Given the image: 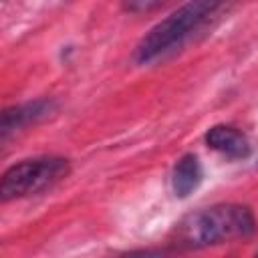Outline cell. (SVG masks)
<instances>
[{"instance_id":"6da1fadb","label":"cell","mask_w":258,"mask_h":258,"mask_svg":"<svg viewBox=\"0 0 258 258\" xmlns=\"http://www.w3.org/2000/svg\"><path fill=\"white\" fill-rule=\"evenodd\" d=\"M256 232V220L248 206L216 204L181 218L171 234L175 248H206L230 240H242Z\"/></svg>"},{"instance_id":"7a4b0ae2","label":"cell","mask_w":258,"mask_h":258,"mask_svg":"<svg viewBox=\"0 0 258 258\" xmlns=\"http://www.w3.org/2000/svg\"><path fill=\"white\" fill-rule=\"evenodd\" d=\"M228 2L230 0H191L179 6L139 40L135 48V60L139 64H145L181 46L194 32L206 26Z\"/></svg>"},{"instance_id":"3957f363","label":"cell","mask_w":258,"mask_h":258,"mask_svg":"<svg viewBox=\"0 0 258 258\" xmlns=\"http://www.w3.org/2000/svg\"><path fill=\"white\" fill-rule=\"evenodd\" d=\"M67 173H69V161L64 157L46 155V157L24 159L4 171L0 183V198L2 202H10L40 194L42 189L62 179Z\"/></svg>"},{"instance_id":"277c9868","label":"cell","mask_w":258,"mask_h":258,"mask_svg":"<svg viewBox=\"0 0 258 258\" xmlns=\"http://www.w3.org/2000/svg\"><path fill=\"white\" fill-rule=\"evenodd\" d=\"M206 145L232 159H244L250 155V141L246 135L230 125H214L206 133Z\"/></svg>"},{"instance_id":"5b68a950","label":"cell","mask_w":258,"mask_h":258,"mask_svg":"<svg viewBox=\"0 0 258 258\" xmlns=\"http://www.w3.org/2000/svg\"><path fill=\"white\" fill-rule=\"evenodd\" d=\"M52 101L48 99H38V101H30V103H24V105H16V107H10L2 113V125H0V133H2V139H6L10 133L30 125V123H36L38 119L46 117L50 111H52Z\"/></svg>"},{"instance_id":"8992f818","label":"cell","mask_w":258,"mask_h":258,"mask_svg":"<svg viewBox=\"0 0 258 258\" xmlns=\"http://www.w3.org/2000/svg\"><path fill=\"white\" fill-rule=\"evenodd\" d=\"M204 171L202 163L194 153H185L177 159L171 173V187L177 198H187L200 183H202Z\"/></svg>"},{"instance_id":"52a82bcc","label":"cell","mask_w":258,"mask_h":258,"mask_svg":"<svg viewBox=\"0 0 258 258\" xmlns=\"http://www.w3.org/2000/svg\"><path fill=\"white\" fill-rule=\"evenodd\" d=\"M256 165H258V161H256Z\"/></svg>"}]
</instances>
